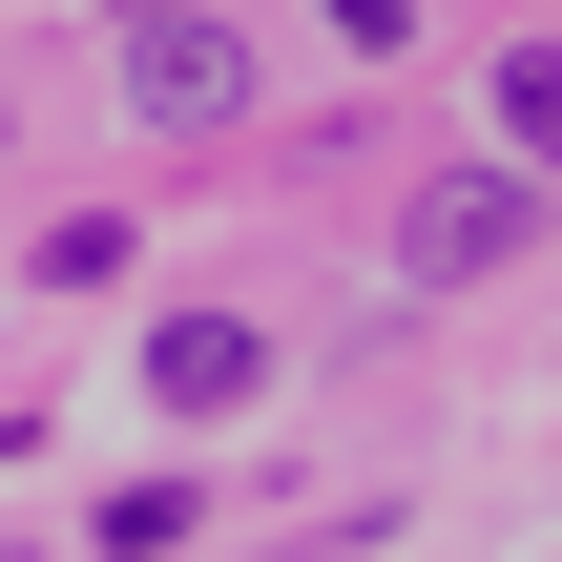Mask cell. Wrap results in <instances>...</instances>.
<instances>
[{
    "label": "cell",
    "instance_id": "3",
    "mask_svg": "<svg viewBox=\"0 0 562 562\" xmlns=\"http://www.w3.org/2000/svg\"><path fill=\"white\" fill-rule=\"evenodd\" d=\"M250 375H271V334H250V313H167V334H146V396H167V417H229Z\"/></svg>",
    "mask_w": 562,
    "mask_h": 562
},
{
    "label": "cell",
    "instance_id": "4",
    "mask_svg": "<svg viewBox=\"0 0 562 562\" xmlns=\"http://www.w3.org/2000/svg\"><path fill=\"white\" fill-rule=\"evenodd\" d=\"M501 146H521V188L562 167V63H501Z\"/></svg>",
    "mask_w": 562,
    "mask_h": 562
},
{
    "label": "cell",
    "instance_id": "1",
    "mask_svg": "<svg viewBox=\"0 0 562 562\" xmlns=\"http://www.w3.org/2000/svg\"><path fill=\"white\" fill-rule=\"evenodd\" d=\"M125 104H146V125H229V104H250V42L188 21V0H146V21H125Z\"/></svg>",
    "mask_w": 562,
    "mask_h": 562
},
{
    "label": "cell",
    "instance_id": "2",
    "mask_svg": "<svg viewBox=\"0 0 562 562\" xmlns=\"http://www.w3.org/2000/svg\"><path fill=\"white\" fill-rule=\"evenodd\" d=\"M521 229H542V188H521V167H438V188H417V229H396V250H417V271H438V292H480V271H521Z\"/></svg>",
    "mask_w": 562,
    "mask_h": 562
}]
</instances>
